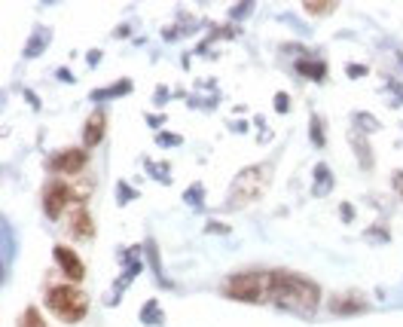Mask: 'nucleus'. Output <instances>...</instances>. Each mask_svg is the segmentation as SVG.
<instances>
[{"mask_svg": "<svg viewBox=\"0 0 403 327\" xmlns=\"http://www.w3.org/2000/svg\"><path fill=\"white\" fill-rule=\"evenodd\" d=\"M220 291L242 303H269V272H235L220 284Z\"/></svg>", "mask_w": 403, "mask_h": 327, "instance_id": "20e7f679", "label": "nucleus"}, {"mask_svg": "<svg viewBox=\"0 0 403 327\" xmlns=\"http://www.w3.org/2000/svg\"><path fill=\"white\" fill-rule=\"evenodd\" d=\"M303 9L306 13H312V16H330L336 9V4H306Z\"/></svg>", "mask_w": 403, "mask_h": 327, "instance_id": "f8f14e48", "label": "nucleus"}, {"mask_svg": "<svg viewBox=\"0 0 403 327\" xmlns=\"http://www.w3.org/2000/svg\"><path fill=\"white\" fill-rule=\"evenodd\" d=\"M43 303L61 324H77L89 312V297L77 284H53V288H46Z\"/></svg>", "mask_w": 403, "mask_h": 327, "instance_id": "f03ea898", "label": "nucleus"}, {"mask_svg": "<svg viewBox=\"0 0 403 327\" xmlns=\"http://www.w3.org/2000/svg\"><path fill=\"white\" fill-rule=\"evenodd\" d=\"M394 187L400 190V196H403V171H397V175H394Z\"/></svg>", "mask_w": 403, "mask_h": 327, "instance_id": "ddd939ff", "label": "nucleus"}, {"mask_svg": "<svg viewBox=\"0 0 403 327\" xmlns=\"http://www.w3.org/2000/svg\"><path fill=\"white\" fill-rule=\"evenodd\" d=\"M269 181H272V166H269V162L245 168L230 187V208H245V205H251V202H257L266 193Z\"/></svg>", "mask_w": 403, "mask_h": 327, "instance_id": "7ed1b4c3", "label": "nucleus"}, {"mask_svg": "<svg viewBox=\"0 0 403 327\" xmlns=\"http://www.w3.org/2000/svg\"><path fill=\"white\" fill-rule=\"evenodd\" d=\"M74 199H77V190L74 187H68L65 181H49L46 187H43V211H46V218H53V220L61 218L65 208Z\"/></svg>", "mask_w": 403, "mask_h": 327, "instance_id": "39448f33", "label": "nucleus"}, {"mask_svg": "<svg viewBox=\"0 0 403 327\" xmlns=\"http://www.w3.org/2000/svg\"><path fill=\"white\" fill-rule=\"evenodd\" d=\"M107 132V114L104 110H95L89 119H86V129H82V141H86V147H98L101 138H104Z\"/></svg>", "mask_w": 403, "mask_h": 327, "instance_id": "1a4fd4ad", "label": "nucleus"}, {"mask_svg": "<svg viewBox=\"0 0 403 327\" xmlns=\"http://www.w3.org/2000/svg\"><path fill=\"white\" fill-rule=\"evenodd\" d=\"M86 166H89V153L77 150V147L61 150V153H55V156H49V162H46V168L55 171V175H80Z\"/></svg>", "mask_w": 403, "mask_h": 327, "instance_id": "423d86ee", "label": "nucleus"}, {"mask_svg": "<svg viewBox=\"0 0 403 327\" xmlns=\"http://www.w3.org/2000/svg\"><path fill=\"white\" fill-rule=\"evenodd\" d=\"M330 309H333L336 315H355L364 309V300L360 297H345V294H339V297L330 300Z\"/></svg>", "mask_w": 403, "mask_h": 327, "instance_id": "9d476101", "label": "nucleus"}, {"mask_svg": "<svg viewBox=\"0 0 403 327\" xmlns=\"http://www.w3.org/2000/svg\"><path fill=\"white\" fill-rule=\"evenodd\" d=\"M55 260H58V269L65 272L70 282H82V279H86V267H82V260L70 248H65V245H58V248H55Z\"/></svg>", "mask_w": 403, "mask_h": 327, "instance_id": "0eeeda50", "label": "nucleus"}, {"mask_svg": "<svg viewBox=\"0 0 403 327\" xmlns=\"http://www.w3.org/2000/svg\"><path fill=\"white\" fill-rule=\"evenodd\" d=\"M68 230L74 239H92L95 236V223H92V214L86 208H74L70 211V220H68Z\"/></svg>", "mask_w": 403, "mask_h": 327, "instance_id": "6e6552de", "label": "nucleus"}, {"mask_svg": "<svg viewBox=\"0 0 403 327\" xmlns=\"http://www.w3.org/2000/svg\"><path fill=\"white\" fill-rule=\"evenodd\" d=\"M16 327H46V321H43V312L40 309H34V306H28V309L18 315V324Z\"/></svg>", "mask_w": 403, "mask_h": 327, "instance_id": "9b49d317", "label": "nucleus"}, {"mask_svg": "<svg viewBox=\"0 0 403 327\" xmlns=\"http://www.w3.org/2000/svg\"><path fill=\"white\" fill-rule=\"evenodd\" d=\"M269 303L281 306L287 312L312 315L321 306V288L308 275L275 269V272H269Z\"/></svg>", "mask_w": 403, "mask_h": 327, "instance_id": "f257e3e1", "label": "nucleus"}]
</instances>
